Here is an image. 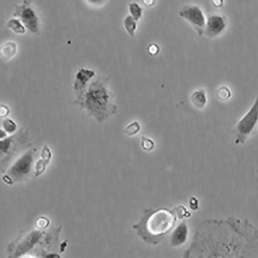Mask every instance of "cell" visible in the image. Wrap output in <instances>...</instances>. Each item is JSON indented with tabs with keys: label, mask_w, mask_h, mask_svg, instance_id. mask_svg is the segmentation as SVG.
<instances>
[{
	"label": "cell",
	"mask_w": 258,
	"mask_h": 258,
	"mask_svg": "<svg viewBox=\"0 0 258 258\" xmlns=\"http://www.w3.org/2000/svg\"><path fill=\"white\" fill-rule=\"evenodd\" d=\"M77 95L75 103L98 123L106 122L117 113L109 80L104 76H96Z\"/></svg>",
	"instance_id": "cell-1"
},
{
	"label": "cell",
	"mask_w": 258,
	"mask_h": 258,
	"mask_svg": "<svg viewBox=\"0 0 258 258\" xmlns=\"http://www.w3.org/2000/svg\"><path fill=\"white\" fill-rule=\"evenodd\" d=\"M180 219L177 207L172 210L160 207L145 209L138 224L133 228L137 235L148 244H159L172 230Z\"/></svg>",
	"instance_id": "cell-2"
},
{
	"label": "cell",
	"mask_w": 258,
	"mask_h": 258,
	"mask_svg": "<svg viewBox=\"0 0 258 258\" xmlns=\"http://www.w3.org/2000/svg\"><path fill=\"white\" fill-rule=\"evenodd\" d=\"M258 127V93L249 110L237 123L235 127V143L243 144L252 136Z\"/></svg>",
	"instance_id": "cell-3"
},
{
	"label": "cell",
	"mask_w": 258,
	"mask_h": 258,
	"mask_svg": "<svg viewBox=\"0 0 258 258\" xmlns=\"http://www.w3.org/2000/svg\"><path fill=\"white\" fill-rule=\"evenodd\" d=\"M13 16L18 18L32 34H39L40 19L30 0H24L21 4L16 5Z\"/></svg>",
	"instance_id": "cell-4"
},
{
	"label": "cell",
	"mask_w": 258,
	"mask_h": 258,
	"mask_svg": "<svg viewBox=\"0 0 258 258\" xmlns=\"http://www.w3.org/2000/svg\"><path fill=\"white\" fill-rule=\"evenodd\" d=\"M36 151V149H30L19 157L12 165L7 175L3 177L4 182L11 185L13 179H19L26 176L31 170Z\"/></svg>",
	"instance_id": "cell-5"
},
{
	"label": "cell",
	"mask_w": 258,
	"mask_h": 258,
	"mask_svg": "<svg viewBox=\"0 0 258 258\" xmlns=\"http://www.w3.org/2000/svg\"><path fill=\"white\" fill-rule=\"evenodd\" d=\"M178 14L181 18L192 25L199 36L204 35L206 19L201 8L194 4L186 5Z\"/></svg>",
	"instance_id": "cell-6"
},
{
	"label": "cell",
	"mask_w": 258,
	"mask_h": 258,
	"mask_svg": "<svg viewBox=\"0 0 258 258\" xmlns=\"http://www.w3.org/2000/svg\"><path fill=\"white\" fill-rule=\"evenodd\" d=\"M30 133L28 130L22 129L14 134L1 139V155L3 156L12 155L15 154L25 145L28 143Z\"/></svg>",
	"instance_id": "cell-7"
},
{
	"label": "cell",
	"mask_w": 258,
	"mask_h": 258,
	"mask_svg": "<svg viewBox=\"0 0 258 258\" xmlns=\"http://www.w3.org/2000/svg\"><path fill=\"white\" fill-rule=\"evenodd\" d=\"M225 20L219 15H213L206 21L204 34L209 38H215L220 35L225 30Z\"/></svg>",
	"instance_id": "cell-8"
},
{
	"label": "cell",
	"mask_w": 258,
	"mask_h": 258,
	"mask_svg": "<svg viewBox=\"0 0 258 258\" xmlns=\"http://www.w3.org/2000/svg\"><path fill=\"white\" fill-rule=\"evenodd\" d=\"M96 76V72L93 69L85 68L80 69L75 75L73 85L77 95L84 90Z\"/></svg>",
	"instance_id": "cell-9"
},
{
	"label": "cell",
	"mask_w": 258,
	"mask_h": 258,
	"mask_svg": "<svg viewBox=\"0 0 258 258\" xmlns=\"http://www.w3.org/2000/svg\"><path fill=\"white\" fill-rule=\"evenodd\" d=\"M43 233L39 231H33L25 237L17 247L15 257H20L26 253L33 248L42 236Z\"/></svg>",
	"instance_id": "cell-10"
},
{
	"label": "cell",
	"mask_w": 258,
	"mask_h": 258,
	"mask_svg": "<svg viewBox=\"0 0 258 258\" xmlns=\"http://www.w3.org/2000/svg\"><path fill=\"white\" fill-rule=\"evenodd\" d=\"M188 236V228L186 221L181 222L173 231L171 239L172 247H178L185 244Z\"/></svg>",
	"instance_id": "cell-11"
},
{
	"label": "cell",
	"mask_w": 258,
	"mask_h": 258,
	"mask_svg": "<svg viewBox=\"0 0 258 258\" xmlns=\"http://www.w3.org/2000/svg\"><path fill=\"white\" fill-rule=\"evenodd\" d=\"M52 154L51 149L45 145L41 152L40 158L35 166V176L38 177L46 171L47 166L51 161Z\"/></svg>",
	"instance_id": "cell-12"
},
{
	"label": "cell",
	"mask_w": 258,
	"mask_h": 258,
	"mask_svg": "<svg viewBox=\"0 0 258 258\" xmlns=\"http://www.w3.org/2000/svg\"><path fill=\"white\" fill-rule=\"evenodd\" d=\"M17 52V45L13 41H7L1 47L0 53L1 59L4 61L11 60Z\"/></svg>",
	"instance_id": "cell-13"
},
{
	"label": "cell",
	"mask_w": 258,
	"mask_h": 258,
	"mask_svg": "<svg viewBox=\"0 0 258 258\" xmlns=\"http://www.w3.org/2000/svg\"><path fill=\"white\" fill-rule=\"evenodd\" d=\"M191 103L198 109H203L207 103V97L204 89L195 90L190 97Z\"/></svg>",
	"instance_id": "cell-14"
},
{
	"label": "cell",
	"mask_w": 258,
	"mask_h": 258,
	"mask_svg": "<svg viewBox=\"0 0 258 258\" xmlns=\"http://www.w3.org/2000/svg\"><path fill=\"white\" fill-rule=\"evenodd\" d=\"M6 26L11 29L16 34L24 35L27 33V30L22 22L17 18H13L8 20Z\"/></svg>",
	"instance_id": "cell-15"
},
{
	"label": "cell",
	"mask_w": 258,
	"mask_h": 258,
	"mask_svg": "<svg viewBox=\"0 0 258 258\" xmlns=\"http://www.w3.org/2000/svg\"><path fill=\"white\" fill-rule=\"evenodd\" d=\"M137 22L132 16L129 15L123 20V26L128 34L131 37L135 36L137 30Z\"/></svg>",
	"instance_id": "cell-16"
},
{
	"label": "cell",
	"mask_w": 258,
	"mask_h": 258,
	"mask_svg": "<svg viewBox=\"0 0 258 258\" xmlns=\"http://www.w3.org/2000/svg\"><path fill=\"white\" fill-rule=\"evenodd\" d=\"M128 10L130 16L137 21L139 20L142 17L143 10L141 6L136 2H130L128 4Z\"/></svg>",
	"instance_id": "cell-17"
},
{
	"label": "cell",
	"mask_w": 258,
	"mask_h": 258,
	"mask_svg": "<svg viewBox=\"0 0 258 258\" xmlns=\"http://www.w3.org/2000/svg\"><path fill=\"white\" fill-rule=\"evenodd\" d=\"M2 129L8 136L14 134L18 131V126L16 122L11 118H5L2 121Z\"/></svg>",
	"instance_id": "cell-18"
},
{
	"label": "cell",
	"mask_w": 258,
	"mask_h": 258,
	"mask_svg": "<svg viewBox=\"0 0 258 258\" xmlns=\"http://www.w3.org/2000/svg\"><path fill=\"white\" fill-rule=\"evenodd\" d=\"M215 96L221 102H227L231 98L232 94L230 89L225 86L219 87L216 90Z\"/></svg>",
	"instance_id": "cell-19"
},
{
	"label": "cell",
	"mask_w": 258,
	"mask_h": 258,
	"mask_svg": "<svg viewBox=\"0 0 258 258\" xmlns=\"http://www.w3.org/2000/svg\"><path fill=\"white\" fill-rule=\"evenodd\" d=\"M140 130V126L139 123L137 121H134L129 124L124 132L127 136L132 137L138 134Z\"/></svg>",
	"instance_id": "cell-20"
},
{
	"label": "cell",
	"mask_w": 258,
	"mask_h": 258,
	"mask_svg": "<svg viewBox=\"0 0 258 258\" xmlns=\"http://www.w3.org/2000/svg\"><path fill=\"white\" fill-rule=\"evenodd\" d=\"M141 145L143 149L146 152L152 151L155 146L154 141L152 139L145 137L141 138Z\"/></svg>",
	"instance_id": "cell-21"
},
{
	"label": "cell",
	"mask_w": 258,
	"mask_h": 258,
	"mask_svg": "<svg viewBox=\"0 0 258 258\" xmlns=\"http://www.w3.org/2000/svg\"><path fill=\"white\" fill-rule=\"evenodd\" d=\"M106 0H85L86 3L91 6L100 7L103 5Z\"/></svg>",
	"instance_id": "cell-22"
},
{
	"label": "cell",
	"mask_w": 258,
	"mask_h": 258,
	"mask_svg": "<svg viewBox=\"0 0 258 258\" xmlns=\"http://www.w3.org/2000/svg\"><path fill=\"white\" fill-rule=\"evenodd\" d=\"M149 53L152 55H155L160 52V48L155 44L149 45L148 48Z\"/></svg>",
	"instance_id": "cell-23"
},
{
	"label": "cell",
	"mask_w": 258,
	"mask_h": 258,
	"mask_svg": "<svg viewBox=\"0 0 258 258\" xmlns=\"http://www.w3.org/2000/svg\"><path fill=\"white\" fill-rule=\"evenodd\" d=\"M189 207L191 209L194 211L198 209V201L196 198L192 197L190 199Z\"/></svg>",
	"instance_id": "cell-24"
},
{
	"label": "cell",
	"mask_w": 258,
	"mask_h": 258,
	"mask_svg": "<svg viewBox=\"0 0 258 258\" xmlns=\"http://www.w3.org/2000/svg\"><path fill=\"white\" fill-rule=\"evenodd\" d=\"M10 113L9 108L6 105L4 104L1 105V118H6Z\"/></svg>",
	"instance_id": "cell-25"
},
{
	"label": "cell",
	"mask_w": 258,
	"mask_h": 258,
	"mask_svg": "<svg viewBox=\"0 0 258 258\" xmlns=\"http://www.w3.org/2000/svg\"><path fill=\"white\" fill-rule=\"evenodd\" d=\"M142 4L147 7H152L155 3V0H141Z\"/></svg>",
	"instance_id": "cell-26"
},
{
	"label": "cell",
	"mask_w": 258,
	"mask_h": 258,
	"mask_svg": "<svg viewBox=\"0 0 258 258\" xmlns=\"http://www.w3.org/2000/svg\"><path fill=\"white\" fill-rule=\"evenodd\" d=\"M213 5L216 8H221L224 5V0H212Z\"/></svg>",
	"instance_id": "cell-27"
},
{
	"label": "cell",
	"mask_w": 258,
	"mask_h": 258,
	"mask_svg": "<svg viewBox=\"0 0 258 258\" xmlns=\"http://www.w3.org/2000/svg\"><path fill=\"white\" fill-rule=\"evenodd\" d=\"M8 136H9L8 135L7 133L2 129H1V130H0V138H1V139H3Z\"/></svg>",
	"instance_id": "cell-28"
}]
</instances>
